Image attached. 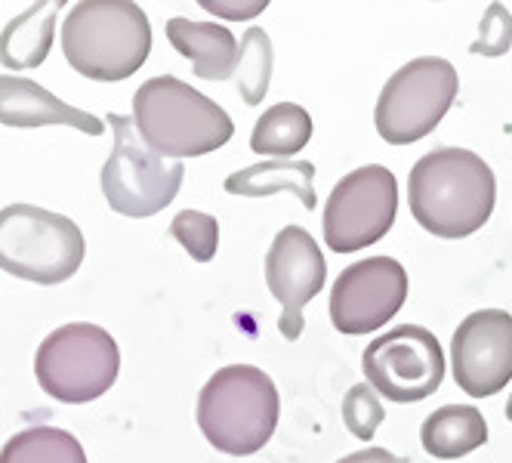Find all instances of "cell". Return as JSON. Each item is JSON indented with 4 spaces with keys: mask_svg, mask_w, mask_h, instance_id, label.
Here are the masks:
<instances>
[{
    "mask_svg": "<svg viewBox=\"0 0 512 463\" xmlns=\"http://www.w3.org/2000/svg\"><path fill=\"white\" fill-rule=\"evenodd\" d=\"M167 41L176 47L179 56L192 59L195 75L201 81H229L238 68V44L235 34L219 22H189L170 19Z\"/></svg>",
    "mask_w": 512,
    "mask_h": 463,
    "instance_id": "obj_15",
    "label": "cell"
},
{
    "mask_svg": "<svg viewBox=\"0 0 512 463\" xmlns=\"http://www.w3.org/2000/svg\"><path fill=\"white\" fill-rule=\"evenodd\" d=\"M204 10H213V13H226V16H253V13H263L266 10V4H253V7H223V4H201Z\"/></svg>",
    "mask_w": 512,
    "mask_h": 463,
    "instance_id": "obj_26",
    "label": "cell"
},
{
    "mask_svg": "<svg viewBox=\"0 0 512 463\" xmlns=\"http://www.w3.org/2000/svg\"><path fill=\"white\" fill-rule=\"evenodd\" d=\"M115 130V146L102 167V195L121 217H155L179 192L186 167L155 155L136 133L133 118L108 115Z\"/></svg>",
    "mask_w": 512,
    "mask_h": 463,
    "instance_id": "obj_8",
    "label": "cell"
},
{
    "mask_svg": "<svg viewBox=\"0 0 512 463\" xmlns=\"http://www.w3.org/2000/svg\"><path fill=\"white\" fill-rule=\"evenodd\" d=\"M506 417L512 420V396H509V405H506Z\"/></svg>",
    "mask_w": 512,
    "mask_h": 463,
    "instance_id": "obj_27",
    "label": "cell"
},
{
    "mask_svg": "<svg viewBox=\"0 0 512 463\" xmlns=\"http://www.w3.org/2000/svg\"><path fill=\"white\" fill-rule=\"evenodd\" d=\"M84 232L75 220L34 204L0 210V269L34 281L62 284L84 263Z\"/></svg>",
    "mask_w": 512,
    "mask_h": 463,
    "instance_id": "obj_5",
    "label": "cell"
},
{
    "mask_svg": "<svg viewBox=\"0 0 512 463\" xmlns=\"http://www.w3.org/2000/svg\"><path fill=\"white\" fill-rule=\"evenodd\" d=\"M312 180H315L312 161H263V164L235 170L226 180V192L241 195V198H266L278 192H294L303 201V207L315 210L318 198H315Z\"/></svg>",
    "mask_w": 512,
    "mask_h": 463,
    "instance_id": "obj_18",
    "label": "cell"
},
{
    "mask_svg": "<svg viewBox=\"0 0 512 463\" xmlns=\"http://www.w3.org/2000/svg\"><path fill=\"white\" fill-rule=\"evenodd\" d=\"M337 463H411V460L395 457L386 448H361V451H355V454H349V457H343Z\"/></svg>",
    "mask_w": 512,
    "mask_h": 463,
    "instance_id": "obj_25",
    "label": "cell"
},
{
    "mask_svg": "<svg viewBox=\"0 0 512 463\" xmlns=\"http://www.w3.org/2000/svg\"><path fill=\"white\" fill-rule=\"evenodd\" d=\"M170 235L186 247L189 257L198 263H210L216 257L219 247V223L210 217V213L201 210H182L170 223Z\"/></svg>",
    "mask_w": 512,
    "mask_h": 463,
    "instance_id": "obj_22",
    "label": "cell"
},
{
    "mask_svg": "<svg viewBox=\"0 0 512 463\" xmlns=\"http://www.w3.org/2000/svg\"><path fill=\"white\" fill-rule=\"evenodd\" d=\"M133 124L145 146L173 161L210 155L235 136L223 105L173 75L152 78L136 90Z\"/></svg>",
    "mask_w": 512,
    "mask_h": 463,
    "instance_id": "obj_3",
    "label": "cell"
},
{
    "mask_svg": "<svg viewBox=\"0 0 512 463\" xmlns=\"http://www.w3.org/2000/svg\"><path fill=\"white\" fill-rule=\"evenodd\" d=\"M309 139H312L309 112L297 102H278L256 121V127L250 133V149L256 155H272V158L287 161L290 155L306 149Z\"/></svg>",
    "mask_w": 512,
    "mask_h": 463,
    "instance_id": "obj_19",
    "label": "cell"
},
{
    "mask_svg": "<svg viewBox=\"0 0 512 463\" xmlns=\"http://www.w3.org/2000/svg\"><path fill=\"white\" fill-rule=\"evenodd\" d=\"M408 300V272L392 257H368L340 272L331 291V322L340 334L383 328Z\"/></svg>",
    "mask_w": 512,
    "mask_h": 463,
    "instance_id": "obj_11",
    "label": "cell"
},
{
    "mask_svg": "<svg viewBox=\"0 0 512 463\" xmlns=\"http://www.w3.org/2000/svg\"><path fill=\"white\" fill-rule=\"evenodd\" d=\"M398 183L380 164L358 167L334 186L324 207V241L334 254H355L377 244L395 223Z\"/></svg>",
    "mask_w": 512,
    "mask_h": 463,
    "instance_id": "obj_9",
    "label": "cell"
},
{
    "mask_svg": "<svg viewBox=\"0 0 512 463\" xmlns=\"http://www.w3.org/2000/svg\"><path fill=\"white\" fill-rule=\"evenodd\" d=\"M272 41L263 28H247L244 41L238 47V87L247 105H260L266 90H269V78H272Z\"/></svg>",
    "mask_w": 512,
    "mask_h": 463,
    "instance_id": "obj_21",
    "label": "cell"
},
{
    "mask_svg": "<svg viewBox=\"0 0 512 463\" xmlns=\"http://www.w3.org/2000/svg\"><path fill=\"white\" fill-rule=\"evenodd\" d=\"M149 50L152 25L133 0H81L62 22L65 62L90 81H127Z\"/></svg>",
    "mask_w": 512,
    "mask_h": 463,
    "instance_id": "obj_2",
    "label": "cell"
},
{
    "mask_svg": "<svg viewBox=\"0 0 512 463\" xmlns=\"http://www.w3.org/2000/svg\"><path fill=\"white\" fill-rule=\"evenodd\" d=\"M0 463H87V454L71 433L56 426H31L4 445Z\"/></svg>",
    "mask_w": 512,
    "mask_h": 463,
    "instance_id": "obj_20",
    "label": "cell"
},
{
    "mask_svg": "<svg viewBox=\"0 0 512 463\" xmlns=\"http://www.w3.org/2000/svg\"><path fill=\"white\" fill-rule=\"evenodd\" d=\"M494 170L475 152L435 149L408 176V204L414 220L438 238H466L494 213Z\"/></svg>",
    "mask_w": 512,
    "mask_h": 463,
    "instance_id": "obj_1",
    "label": "cell"
},
{
    "mask_svg": "<svg viewBox=\"0 0 512 463\" xmlns=\"http://www.w3.org/2000/svg\"><path fill=\"white\" fill-rule=\"evenodd\" d=\"M121 371L115 337L99 325L75 322L56 328L34 355V377L47 396L84 405L105 396Z\"/></svg>",
    "mask_w": 512,
    "mask_h": 463,
    "instance_id": "obj_6",
    "label": "cell"
},
{
    "mask_svg": "<svg viewBox=\"0 0 512 463\" xmlns=\"http://www.w3.org/2000/svg\"><path fill=\"white\" fill-rule=\"evenodd\" d=\"M386 411L374 393V386L371 383H355L346 399H343V420L349 426V433L361 442H371L380 430V423H383Z\"/></svg>",
    "mask_w": 512,
    "mask_h": 463,
    "instance_id": "obj_23",
    "label": "cell"
},
{
    "mask_svg": "<svg viewBox=\"0 0 512 463\" xmlns=\"http://www.w3.org/2000/svg\"><path fill=\"white\" fill-rule=\"evenodd\" d=\"M59 10L62 0H47V4H31L22 16H16L0 31V65L13 71L38 68L53 47Z\"/></svg>",
    "mask_w": 512,
    "mask_h": 463,
    "instance_id": "obj_16",
    "label": "cell"
},
{
    "mask_svg": "<svg viewBox=\"0 0 512 463\" xmlns=\"http://www.w3.org/2000/svg\"><path fill=\"white\" fill-rule=\"evenodd\" d=\"M281 399L272 377L253 365L219 368L198 396V426L207 442L235 457L260 451L278 426Z\"/></svg>",
    "mask_w": 512,
    "mask_h": 463,
    "instance_id": "obj_4",
    "label": "cell"
},
{
    "mask_svg": "<svg viewBox=\"0 0 512 463\" xmlns=\"http://www.w3.org/2000/svg\"><path fill=\"white\" fill-rule=\"evenodd\" d=\"M509 44H512V16L500 4H491L482 19V38L472 44V53L503 56L509 50Z\"/></svg>",
    "mask_w": 512,
    "mask_h": 463,
    "instance_id": "obj_24",
    "label": "cell"
},
{
    "mask_svg": "<svg viewBox=\"0 0 512 463\" xmlns=\"http://www.w3.org/2000/svg\"><path fill=\"white\" fill-rule=\"evenodd\" d=\"M327 278V263L318 241L303 226H287L275 235L266 254V284L269 294L281 303L278 331L287 340H300L306 318L303 309L315 294H321Z\"/></svg>",
    "mask_w": 512,
    "mask_h": 463,
    "instance_id": "obj_13",
    "label": "cell"
},
{
    "mask_svg": "<svg viewBox=\"0 0 512 463\" xmlns=\"http://www.w3.org/2000/svg\"><path fill=\"white\" fill-rule=\"evenodd\" d=\"M460 78L448 59L420 56L401 65L377 99V133L389 146H411L429 136L457 99Z\"/></svg>",
    "mask_w": 512,
    "mask_h": 463,
    "instance_id": "obj_7",
    "label": "cell"
},
{
    "mask_svg": "<svg viewBox=\"0 0 512 463\" xmlns=\"http://www.w3.org/2000/svg\"><path fill=\"white\" fill-rule=\"evenodd\" d=\"M420 442L438 460H457L488 442V423L472 405H445L423 420Z\"/></svg>",
    "mask_w": 512,
    "mask_h": 463,
    "instance_id": "obj_17",
    "label": "cell"
},
{
    "mask_svg": "<svg viewBox=\"0 0 512 463\" xmlns=\"http://www.w3.org/2000/svg\"><path fill=\"white\" fill-rule=\"evenodd\" d=\"M364 377L389 402H423L445 380V352L420 325H398L364 349Z\"/></svg>",
    "mask_w": 512,
    "mask_h": 463,
    "instance_id": "obj_10",
    "label": "cell"
},
{
    "mask_svg": "<svg viewBox=\"0 0 512 463\" xmlns=\"http://www.w3.org/2000/svg\"><path fill=\"white\" fill-rule=\"evenodd\" d=\"M454 380L472 399H488L512 380V315L479 309L466 315L451 340Z\"/></svg>",
    "mask_w": 512,
    "mask_h": 463,
    "instance_id": "obj_12",
    "label": "cell"
},
{
    "mask_svg": "<svg viewBox=\"0 0 512 463\" xmlns=\"http://www.w3.org/2000/svg\"><path fill=\"white\" fill-rule=\"evenodd\" d=\"M0 124L4 127H75L102 136L105 124L75 105L56 99L47 87L28 78L0 75Z\"/></svg>",
    "mask_w": 512,
    "mask_h": 463,
    "instance_id": "obj_14",
    "label": "cell"
}]
</instances>
